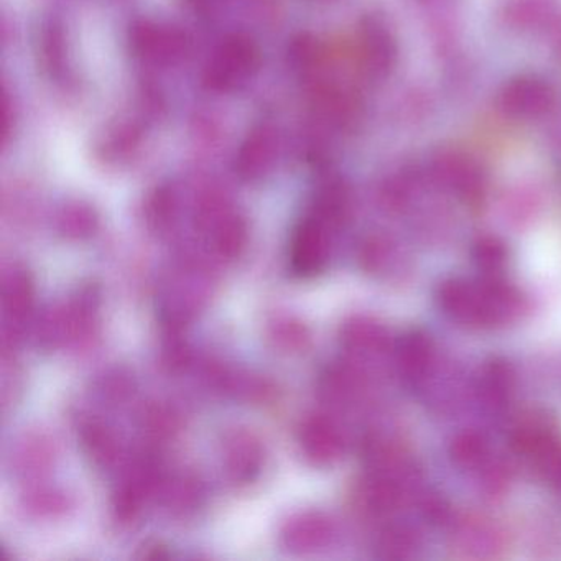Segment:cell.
Wrapping results in <instances>:
<instances>
[{"label": "cell", "mask_w": 561, "mask_h": 561, "mask_svg": "<svg viewBox=\"0 0 561 561\" xmlns=\"http://www.w3.org/2000/svg\"><path fill=\"white\" fill-rule=\"evenodd\" d=\"M472 261L482 274L495 277L507 262V249L499 239L481 238L474 242V248H472Z\"/></svg>", "instance_id": "obj_16"}, {"label": "cell", "mask_w": 561, "mask_h": 561, "mask_svg": "<svg viewBox=\"0 0 561 561\" xmlns=\"http://www.w3.org/2000/svg\"><path fill=\"white\" fill-rule=\"evenodd\" d=\"M387 252L386 244L373 239L364 244L363 252H360V264L367 272H377L386 264Z\"/></svg>", "instance_id": "obj_23"}, {"label": "cell", "mask_w": 561, "mask_h": 561, "mask_svg": "<svg viewBox=\"0 0 561 561\" xmlns=\"http://www.w3.org/2000/svg\"><path fill=\"white\" fill-rule=\"evenodd\" d=\"M142 557L165 558V557H169V553H167V548H163L162 545L153 543V545H146V547H144Z\"/></svg>", "instance_id": "obj_25"}, {"label": "cell", "mask_w": 561, "mask_h": 561, "mask_svg": "<svg viewBox=\"0 0 561 561\" xmlns=\"http://www.w3.org/2000/svg\"><path fill=\"white\" fill-rule=\"evenodd\" d=\"M512 448L551 491L561 495V435L550 423L538 419L518 423L512 433Z\"/></svg>", "instance_id": "obj_2"}, {"label": "cell", "mask_w": 561, "mask_h": 561, "mask_svg": "<svg viewBox=\"0 0 561 561\" xmlns=\"http://www.w3.org/2000/svg\"><path fill=\"white\" fill-rule=\"evenodd\" d=\"M396 42L380 25H374L369 34V55L377 70L387 71L396 61Z\"/></svg>", "instance_id": "obj_18"}, {"label": "cell", "mask_w": 561, "mask_h": 561, "mask_svg": "<svg viewBox=\"0 0 561 561\" xmlns=\"http://www.w3.org/2000/svg\"><path fill=\"white\" fill-rule=\"evenodd\" d=\"M343 341L354 353H382L389 347V334L376 321L354 318L344 327Z\"/></svg>", "instance_id": "obj_13"}, {"label": "cell", "mask_w": 561, "mask_h": 561, "mask_svg": "<svg viewBox=\"0 0 561 561\" xmlns=\"http://www.w3.org/2000/svg\"><path fill=\"white\" fill-rule=\"evenodd\" d=\"M21 458L22 466H24L25 471H41V468H45V466L50 462V446H48V443L44 442V439H35V442H31L28 445L24 446V449H22L21 453Z\"/></svg>", "instance_id": "obj_22"}, {"label": "cell", "mask_w": 561, "mask_h": 561, "mask_svg": "<svg viewBox=\"0 0 561 561\" xmlns=\"http://www.w3.org/2000/svg\"><path fill=\"white\" fill-rule=\"evenodd\" d=\"M502 110L512 117H538L553 107L554 91L550 83L535 77L508 81L501 94Z\"/></svg>", "instance_id": "obj_3"}, {"label": "cell", "mask_w": 561, "mask_h": 561, "mask_svg": "<svg viewBox=\"0 0 561 561\" xmlns=\"http://www.w3.org/2000/svg\"><path fill=\"white\" fill-rule=\"evenodd\" d=\"M300 446L305 458L314 466H331L343 456V433L328 416L313 415L301 426Z\"/></svg>", "instance_id": "obj_6"}, {"label": "cell", "mask_w": 561, "mask_h": 561, "mask_svg": "<svg viewBox=\"0 0 561 561\" xmlns=\"http://www.w3.org/2000/svg\"><path fill=\"white\" fill-rule=\"evenodd\" d=\"M436 176L465 202H478L484 195V175L472 160L465 157H443L436 163Z\"/></svg>", "instance_id": "obj_9"}, {"label": "cell", "mask_w": 561, "mask_h": 561, "mask_svg": "<svg viewBox=\"0 0 561 561\" xmlns=\"http://www.w3.org/2000/svg\"><path fill=\"white\" fill-rule=\"evenodd\" d=\"M265 453L261 439L248 430H236L225 442V466L236 484H249L257 479L264 466Z\"/></svg>", "instance_id": "obj_5"}, {"label": "cell", "mask_w": 561, "mask_h": 561, "mask_svg": "<svg viewBox=\"0 0 561 561\" xmlns=\"http://www.w3.org/2000/svg\"><path fill=\"white\" fill-rule=\"evenodd\" d=\"M215 251L225 261H234L242 254L248 241V231L244 222L234 216L221 219L216 222Z\"/></svg>", "instance_id": "obj_15"}, {"label": "cell", "mask_w": 561, "mask_h": 561, "mask_svg": "<svg viewBox=\"0 0 561 561\" xmlns=\"http://www.w3.org/2000/svg\"><path fill=\"white\" fill-rule=\"evenodd\" d=\"M81 438H83L84 449L93 459L94 465L100 468H110L116 462L117 456H119V446H117L116 436L106 426L101 423H88L84 425Z\"/></svg>", "instance_id": "obj_14"}, {"label": "cell", "mask_w": 561, "mask_h": 561, "mask_svg": "<svg viewBox=\"0 0 561 561\" xmlns=\"http://www.w3.org/2000/svg\"><path fill=\"white\" fill-rule=\"evenodd\" d=\"M396 359L400 376L413 387L425 382L435 364L432 340L423 331H409L396 344Z\"/></svg>", "instance_id": "obj_7"}, {"label": "cell", "mask_w": 561, "mask_h": 561, "mask_svg": "<svg viewBox=\"0 0 561 561\" xmlns=\"http://www.w3.org/2000/svg\"><path fill=\"white\" fill-rule=\"evenodd\" d=\"M514 390V370L504 359H492L482 369L479 393L488 409L499 412L507 405Z\"/></svg>", "instance_id": "obj_11"}, {"label": "cell", "mask_w": 561, "mask_h": 561, "mask_svg": "<svg viewBox=\"0 0 561 561\" xmlns=\"http://www.w3.org/2000/svg\"><path fill=\"white\" fill-rule=\"evenodd\" d=\"M435 300L446 318L469 330L502 327L524 310L520 291L499 275H482L479 280L448 278L436 288Z\"/></svg>", "instance_id": "obj_1"}, {"label": "cell", "mask_w": 561, "mask_h": 561, "mask_svg": "<svg viewBox=\"0 0 561 561\" xmlns=\"http://www.w3.org/2000/svg\"><path fill=\"white\" fill-rule=\"evenodd\" d=\"M146 428L150 438H169L173 430L176 428L175 416L172 415L170 410L163 409V407H153V409L147 412Z\"/></svg>", "instance_id": "obj_21"}, {"label": "cell", "mask_w": 561, "mask_h": 561, "mask_svg": "<svg viewBox=\"0 0 561 561\" xmlns=\"http://www.w3.org/2000/svg\"><path fill=\"white\" fill-rule=\"evenodd\" d=\"M415 548V538L405 528H392L386 531L379 541L380 557L407 558Z\"/></svg>", "instance_id": "obj_20"}, {"label": "cell", "mask_w": 561, "mask_h": 561, "mask_svg": "<svg viewBox=\"0 0 561 561\" xmlns=\"http://www.w3.org/2000/svg\"><path fill=\"white\" fill-rule=\"evenodd\" d=\"M275 344L285 351L305 350L310 343V334L304 324L295 320L278 321L272 331Z\"/></svg>", "instance_id": "obj_19"}, {"label": "cell", "mask_w": 561, "mask_h": 561, "mask_svg": "<svg viewBox=\"0 0 561 561\" xmlns=\"http://www.w3.org/2000/svg\"><path fill=\"white\" fill-rule=\"evenodd\" d=\"M333 535L334 525L327 515L307 512L287 522L282 530V541L290 551L308 553L327 547Z\"/></svg>", "instance_id": "obj_8"}, {"label": "cell", "mask_w": 561, "mask_h": 561, "mask_svg": "<svg viewBox=\"0 0 561 561\" xmlns=\"http://www.w3.org/2000/svg\"><path fill=\"white\" fill-rule=\"evenodd\" d=\"M64 495L54 494V492H41L31 501L32 508L38 514H54L64 508Z\"/></svg>", "instance_id": "obj_24"}, {"label": "cell", "mask_w": 561, "mask_h": 561, "mask_svg": "<svg viewBox=\"0 0 561 561\" xmlns=\"http://www.w3.org/2000/svg\"><path fill=\"white\" fill-rule=\"evenodd\" d=\"M199 501H202V489L195 479H176L173 484L170 482L169 489H167V507L175 514L186 515L196 511Z\"/></svg>", "instance_id": "obj_17"}, {"label": "cell", "mask_w": 561, "mask_h": 561, "mask_svg": "<svg viewBox=\"0 0 561 561\" xmlns=\"http://www.w3.org/2000/svg\"><path fill=\"white\" fill-rule=\"evenodd\" d=\"M32 307H34V282L31 274L25 268H12L4 285V311L8 320L5 340L18 336L19 328L27 320Z\"/></svg>", "instance_id": "obj_10"}, {"label": "cell", "mask_w": 561, "mask_h": 561, "mask_svg": "<svg viewBox=\"0 0 561 561\" xmlns=\"http://www.w3.org/2000/svg\"><path fill=\"white\" fill-rule=\"evenodd\" d=\"M488 439L478 432H462L453 438L449 445V458L456 468L465 471H481L488 468L489 462Z\"/></svg>", "instance_id": "obj_12"}, {"label": "cell", "mask_w": 561, "mask_h": 561, "mask_svg": "<svg viewBox=\"0 0 561 561\" xmlns=\"http://www.w3.org/2000/svg\"><path fill=\"white\" fill-rule=\"evenodd\" d=\"M328 262V238L324 222L308 219L295 231L290 245V267L301 278L314 277Z\"/></svg>", "instance_id": "obj_4"}]
</instances>
